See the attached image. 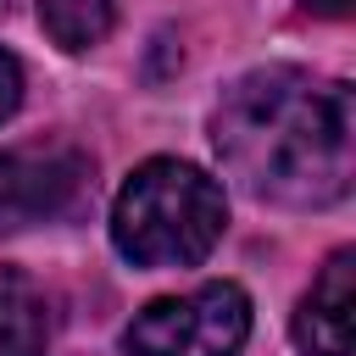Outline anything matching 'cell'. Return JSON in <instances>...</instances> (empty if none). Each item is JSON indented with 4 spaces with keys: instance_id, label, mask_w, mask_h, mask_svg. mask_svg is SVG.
Instances as JSON below:
<instances>
[{
    "instance_id": "6da1fadb",
    "label": "cell",
    "mask_w": 356,
    "mask_h": 356,
    "mask_svg": "<svg viewBox=\"0 0 356 356\" xmlns=\"http://www.w3.org/2000/svg\"><path fill=\"white\" fill-rule=\"evenodd\" d=\"M211 145L245 195L295 211L334 206L350 195L356 172L350 83L306 67H256L222 89L211 111Z\"/></svg>"
},
{
    "instance_id": "7a4b0ae2",
    "label": "cell",
    "mask_w": 356,
    "mask_h": 356,
    "mask_svg": "<svg viewBox=\"0 0 356 356\" xmlns=\"http://www.w3.org/2000/svg\"><path fill=\"white\" fill-rule=\"evenodd\" d=\"M222 184L178 156H156L128 172L111 206V245L134 267H195L222 239Z\"/></svg>"
},
{
    "instance_id": "3957f363",
    "label": "cell",
    "mask_w": 356,
    "mask_h": 356,
    "mask_svg": "<svg viewBox=\"0 0 356 356\" xmlns=\"http://www.w3.org/2000/svg\"><path fill=\"white\" fill-rule=\"evenodd\" d=\"M245 339H250V300L228 278L150 300L122 328L128 356H239Z\"/></svg>"
},
{
    "instance_id": "277c9868",
    "label": "cell",
    "mask_w": 356,
    "mask_h": 356,
    "mask_svg": "<svg viewBox=\"0 0 356 356\" xmlns=\"http://www.w3.org/2000/svg\"><path fill=\"white\" fill-rule=\"evenodd\" d=\"M89 178V161L67 145H17L0 150V234L61 217Z\"/></svg>"
},
{
    "instance_id": "5b68a950",
    "label": "cell",
    "mask_w": 356,
    "mask_h": 356,
    "mask_svg": "<svg viewBox=\"0 0 356 356\" xmlns=\"http://www.w3.org/2000/svg\"><path fill=\"white\" fill-rule=\"evenodd\" d=\"M350 312H356V250H334L306 300L295 306V345L306 356H356Z\"/></svg>"
},
{
    "instance_id": "8992f818",
    "label": "cell",
    "mask_w": 356,
    "mask_h": 356,
    "mask_svg": "<svg viewBox=\"0 0 356 356\" xmlns=\"http://www.w3.org/2000/svg\"><path fill=\"white\" fill-rule=\"evenodd\" d=\"M50 350V300L22 267H0V356Z\"/></svg>"
},
{
    "instance_id": "52a82bcc",
    "label": "cell",
    "mask_w": 356,
    "mask_h": 356,
    "mask_svg": "<svg viewBox=\"0 0 356 356\" xmlns=\"http://www.w3.org/2000/svg\"><path fill=\"white\" fill-rule=\"evenodd\" d=\"M39 22L61 50H89L111 33L117 22V0H39Z\"/></svg>"
},
{
    "instance_id": "ba28073f",
    "label": "cell",
    "mask_w": 356,
    "mask_h": 356,
    "mask_svg": "<svg viewBox=\"0 0 356 356\" xmlns=\"http://www.w3.org/2000/svg\"><path fill=\"white\" fill-rule=\"evenodd\" d=\"M17 106H22V67H17L11 50H0V122H6Z\"/></svg>"
},
{
    "instance_id": "9c48e42d",
    "label": "cell",
    "mask_w": 356,
    "mask_h": 356,
    "mask_svg": "<svg viewBox=\"0 0 356 356\" xmlns=\"http://www.w3.org/2000/svg\"><path fill=\"white\" fill-rule=\"evenodd\" d=\"M306 11H323V17H350V0H300Z\"/></svg>"
},
{
    "instance_id": "30bf717a",
    "label": "cell",
    "mask_w": 356,
    "mask_h": 356,
    "mask_svg": "<svg viewBox=\"0 0 356 356\" xmlns=\"http://www.w3.org/2000/svg\"><path fill=\"white\" fill-rule=\"evenodd\" d=\"M0 11H6V0H0Z\"/></svg>"
}]
</instances>
